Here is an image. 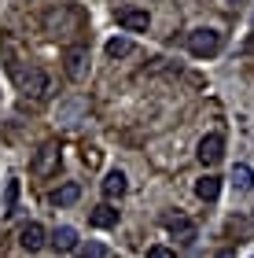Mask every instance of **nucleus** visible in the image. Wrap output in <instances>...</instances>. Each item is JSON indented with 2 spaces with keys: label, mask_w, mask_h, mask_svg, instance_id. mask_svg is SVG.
I'll return each mask as SVG.
<instances>
[{
  "label": "nucleus",
  "mask_w": 254,
  "mask_h": 258,
  "mask_svg": "<svg viewBox=\"0 0 254 258\" xmlns=\"http://www.w3.org/2000/svg\"><path fill=\"white\" fill-rule=\"evenodd\" d=\"M166 229H170L181 243H192V240H195V225H192L188 218H166Z\"/></svg>",
  "instance_id": "12"
},
{
  "label": "nucleus",
  "mask_w": 254,
  "mask_h": 258,
  "mask_svg": "<svg viewBox=\"0 0 254 258\" xmlns=\"http://www.w3.org/2000/svg\"><path fill=\"white\" fill-rule=\"evenodd\" d=\"M225 155V137L221 133H206L199 140V148H195V159L203 162V166H214V162H221Z\"/></svg>",
  "instance_id": "5"
},
{
  "label": "nucleus",
  "mask_w": 254,
  "mask_h": 258,
  "mask_svg": "<svg viewBox=\"0 0 254 258\" xmlns=\"http://www.w3.org/2000/svg\"><path fill=\"white\" fill-rule=\"evenodd\" d=\"M125 188H129V181H125L122 170H111L107 177H103V196H107V199H122Z\"/></svg>",
  "instance_id": "11"
},
{
  "label": "nucleus",
  "mask_w": 254,
  "mask_h": 258,
  "mask_svg": "<svg viewBox=\"0 0 254 258\" xmlns=\"http://www.w3.org/2000/svg\"><path fill=\"white\" fill-rule=\"evenodd\" d=\"M77 114H81V103H66V107H59V111H55V118H59L63 125H70V122L77 118Z\"/></svg>",
  "instance_id": "18"
},
{
  "label": "nucleus",
  "mask_w": 254,
  "mask_h": 258,
  "mask_svg": "<svg viewBox=\"0 0 254 258\" xmlns=\"http://www.w3.org/2000/svg\"><path fill=\"white\" fill-rule=\"evenodd\" d=\"M217 258H232V254H228V251H225V254H217Z\"/></svg>",
  "instance_id": "22"
},
{
  "label": "nucleus",
  "mask_w": 254,
  "mask_h": 258,
  "mask_svg": "<svg viewBox=\"0 0 254 258\" xmlns=\"http://www.w3.org/2000/svg\"><path fill=\"white\" fill-rule=\"evenodd\" d=\"M59 170V144H41L37 148V155H33V162H30V173L33 177H52V173Z\"/></svg>",
  "instance_id": "4"
},
{
  "label": "nucleus",
  "mask_w": 254,
  "mask_h": 258,
  "mask_svg": "<svg viewBox=\"0 0 254 258\" xmlns=\"http://www.w3.org/2000/svg\"><path fill=\"white\" fill-rule=\"evenodd\" d=\"M225 48V33L214 30V26H199L188 33V52L195 55V59H210V55H217Z\"/></svg>",
  "instance_id": "1"
},
{
  "label": "nucleus",
  "mask_w": 254,
  "mask_h": 258,
  "mask_svg": "<svg viewBox=\"0 0 254 258\" xmlns=\"http://www.w3.org/2000/svg\"><path fill=\"white\" fill-rule=\"evenodd\" d=\"M77 258H107V247H103L100 240H89V243L77 247Z\"/></svg>",
  "instance_id": "16"
},
{
  "label": "nucleus",
  "mask_w": 254,
  "mask_h": 258,
  "mask_svg": "<svg viewBox=\"0 0 254 258\" xmlns=\"http://www.w3.org/2000/svg\"><path fill=\"white\" fill-rule=\"evenodd\" d=\"M19 243H22V251H41L44 243H48V232H44V225H37V221H30V225H22L19 229Z\"/></svg>",
  "instance_id": "6"
},
{
  "label": "nucleus",
  "mask_w": 254,
  "mask_h": 258,
  "mask_svg": "<svg viewBox=\"0 0 254 258\" xmlns=\"http://www.w3.org/2000/svg\"><path fill=\"white\" fill-rule=\"evenodd\" d=\"M15 81H19V89L26 92V96L33 100H44L52 92V78L44 74L41 67H30V70H15Z\"/></svg>",
  "instance_id": "2"
},
{
  "label": "nucleus",
  "mask_w": 254,
  "mask_h": 258,
  "mask_svg": "<svg viewBox=\"0 0 254 258\" xmlns=\"http://www.w3.org/2000/svg\"><path fill=\"white\" fill-rule=\"evenodd\" d=\"M147 22H151V15H147L144 8H125V11H118V26H122V30H129V33L147 30Z\"/></svg>",
  "instance_id": "7"
},
{
  "label": "nucleus",
  "mask_w": 254,
  "mask_h": 258,
  "mask_svg": "<svg viewBox=\"0 0 254 258\" xmlns=\"http://www.w3.org/2000/svg\"><path fill=\"white\" fill-rule=\"evenodd\" d=\"M77 199H81V184H77V181H66V184H59V188L52 192L55 207H74Z\"/></svg>",
  "instance_id": "10"
},
{
  "label": "nucleus",
  "mask_w": 254,
  "mask_h": 258,
  "mask_svg": "<svg viewBox=\"0 0 254 258\" xmlns=\"http://www.w3.org/2000/svg\"><path fill=\"white\" fill-rule=\"evenodd\" d=\"M15 203H19V181L11 177L4 188V214H15Z\"/></svg>",
  "instance_id": "17"
},
{
  "label": "nucleus",
  "mask_w": 254,
  "mask_h": 258,
  "mask_svg": "<svg viewBox=\"0 0 254 258\" xmlns=\"http://www.w3.org/2000/svg\"><path fill=\"white\" fill-rule=\"evenodd\" d=\"M195 196H199L203 203H214V199L221 196V177H214V173L199 177V181H195Z\"/></svg>",
  "instance_id": "9"
},
{
  "label": "nucleus",
  "mask_w": 254,
  "mask_h": 258,
  "mask_svg": "<svg viewBox=\"0 0 254 258\" xmlns=\"http://www.w3.org/2000/svg\"><path fill=\"white\" fill-rule=\"evenodd\" d=\"M52 247H55V254H70V251H77V229H70V225H59L52 232Z\"/></svg>",
  "instance_id": "8"
},
{
  "label": "nucleus",
  "mask_w": 254,
  "mask_h": 258,
  "mask_svg": "<svg viewBox=\"0 0 254 258\" xmlns=\"http://www.w3.org/2000/svg\"><path fill=\"white\" fill-rule=\"evenodd\" d=\"M247 52H254V37H250V41H247Z\"/></svg>",
  "instance_id": "20"
},
{
  "label": "nucleus",
  "mask_w": 254,
  "mask_h": 258,
  "mask_svg": "<svg viewBox=\"0 0 254 258\" xmlns=\"http://www.w3.org/2000/svg\"><path fill=\"white\" fill-rule=\"evenodd\" d=\"M133 52V41L129 37H111L107 41V59H125Z\"/></svg>",
  "instance_id": "15"
},
{
  "label": "nucleus",
  "mask_w": 254,
  "mask_h": 258,
  "mask_svg": "<svg viewBox=\"0 0 254 258\" xmlns=\"http://www.w3.org/2000/svg\"><path fill=\"white\" fill-rule=\"evenodd\" d=\"M63 70H66V78H70L74 85L89 78V48L85 44H70V48L63 52Z\"/></svg>",
  "instance_id": "3"
},
{
  "label": "nucleus",
  "mask_w": 254,
  "mask_h": 258,
  "mask_svg": "<svg viewBox=\"0 0 254 258\" xmlns=\"http://www.w3.org/2000/svg\"><path fill=\"white\" fill-rule=\"evenodd\" d=\"M144 258H173V251H170V247H147Z\"/></svg>",
  "instance_id": "19"
},
{
  "label": "nucleus",
  "mask_w": 254,
  "mask_h": 258,
  "mask_svg": "<svg viewBox=\"0 0 254 258\" xmlns=\"http://www.w3.org/2000/svg\"><path fill=\"white\" fill-rule=\"evenodd\" d=\"M232 188L236 192H250L254 188V170L247 166V162H236L232 166Z\"/></svg>",
  "instance_id": "13"
},
{
  "label": "nucleus",
  "mask_w": 254,
  "mask_h": 258,
  "mask_svg": "<svg viewBox=\"0 0 254 258\" xmlns=\"http://www.w3.org/2000/svg\"><path fill=\"white\" fill-rule=\"evenodd\" d=\"M89 221H92V225H100V229H111V225H118V210H114L111 203H100L89 214Z\"/></svg>",
  "instance_id": "14"
},
{
  "label": "nucleus",
  "mask_w": 254,
  "mask_h": 258,
  "mask_svg": "<svg viewBox=\"0 0 254 258\" xmlns=\"http://www.w3.org/2000/svg\"><path fill=\"white\" fill-rule=\"evenodd\" d=\"M228 4H247V0H228Z\"/></svg>",
  "instance_id": "21"
}]
</instances>
